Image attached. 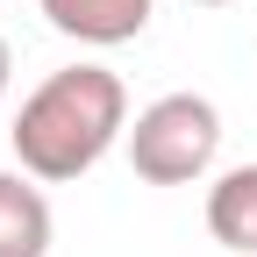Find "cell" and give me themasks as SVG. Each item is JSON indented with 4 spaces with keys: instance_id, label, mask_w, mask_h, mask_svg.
<instances>
[{
    "instance_id": "6da1fadb",
    "label": "cell",
    "mask_w": 257,
    "mask_h": 257,
    "mask_svg": "<svg viewBox=\"0 0 257 257\" xmlns=\"http://www.w3.org/2000/svg\"><path fill=\"white\" fill-rule=\"evenodd\" d=\"M121 136H128V86L107 64H64V72H50L22 100V114L8 128L15 165L29 179H43V186L86 179Z\"/></svg>"
},
{
    "instance_id": "7a4b0ae2",
    "label": "cell",
    "mask_w": 257,
    "mask_h": 257,
    "mask_svg": "<svg viewBox=\"0 0 257 257\" xmlns=\"http://www.w3.org/2000/svg\"><path fill=\"white\" fill-rule=\"evenodd\" d=\"M128 165L143 186H193L221 157V107L207 93H165L128 121Z\"/></svg>"
},
{
    "instance_id": "3957f363",
    "label": "cell",
    "mask_w": 257,
    "mask_h": 257,
    "mask_svg": "<svg viewBox=\"0 0 257 257\" xmlns=\"http://www.w3.org/2000/svg\"><path fill=\"white\" fill-rule=\"evenodd\" d=\"M36 8L57 36H72L86 50H114V43H136L150 29L157 0H36Z\"/></svg>"
},
{
    "instance_id": "277c9868",
    "label": "cell",
    "mask_w": 257,
    "mask_h": 257,
    "mask_svg": "<svg viewBox=\"0 0 257 257\" xmlns=\"http://www.w3.org/2000/svg\"><path fill=\"white\" fill-rule=\"evenodd\" d=\"M50 200H43V179L29 172H0V257H50Z\"/></svg>"
},
{
    "instance_id": "5b68a950",
    "label": "cell",
    "mask_w": 257,
    "mask_h": 257,
    "mask_svg": "<svg viewBox=\"0 0 257 257\" xmlns=\"http://www.w3.org/2000/svg\"><path fill=\"white\" fill-rule=\"evenodd\" d=\"M207 236L229 257H257V165H236L207 186Z\"/></svg>"
},
{
    "instance_id": "8992f818",
    "label": "cell",
    "mask_w": 257,
    "mask_h": 257,
    "mask_svg": "<svg viewBox=\"0 0 257 257\" xmlns=\"http://www.w3.org/2000/svg\"><path fill=\"white\" fill-rule=\"evenodd\" d=\"M8 86H15V50H8V36H0V100H8Z\"/></svg>"
},
{
    "instance_id": "52a82bcc",
    "label": "cell",
    "mask_w": 257,
    "mask_h": 257,
    "mask_svg": "<svg viewBox=\"0 0 257 257\" xmlns=\"http://www.w3.org/2000/svg\"><path fill=\"white\" fill-rule=\"evenodd\" d=\"M193 8H229V0H193Z\"/></svg>"
},
{
    "instance_id": "ba28073f",
    "label": "cell",
    "mask_w": 257,
    "mask_h": 257,
    "mask_svg": "<svg viewBox=\"0 0 257 257\" xmlns=\"http://www.w3.org/2000/svg\"><path fill=\"white\" fill-rule=\"evenodd\" d=\"M221 257H229V250H221Z\"/></svg>"
}]
</instances>
